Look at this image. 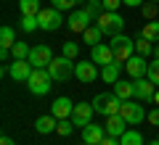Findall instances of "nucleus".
I'll return each mask as SVG.
<instances>
[{"mask_svg": "<svg viewBox=\"0 0 159 145\" xmlns=\"http://www.w3.org/2000/svg\"><path fill=\"white\" fill-rule=\"evenodd\" d=\"M93 11H88V8H80V11H74L72 16H69V21H66V27L72 29L74 34H82L88 27H90V21H93Z\"/></svg>", "mask_w": 159, "mask_h": 145, "instance_id": "6", "label": "nucleus"}, {"mask_svg": "<svg viewBox=\"0 0 159 145\" xmlns=\"http://www.w3.org/2000/svg\"><path fill=\"white\" fill-rule=\"evenodd\" d=\"M154 103H157V106H159V90H157V92H154Z\"/></svg>", "mask_w": 159, "mask_h": 145, "instance_id": "42", "label": "nucleus"}, {"mask_svg": "<svg viewBox=\"0 0 159 145\" xmlns=\"http://www.w3.org/2000/svg\"><path fill=\"white\" fill-rule=\"evenodd\" d=\"M133 87H135V98L138 100H154V92H157V84L151 82L148 77L133 79Z\"/></svg>", "mask_w": 159, "mask_h": 145, "instance_id": "11", "label": "nucleus"}, {"mask_svg": "<svg viewBox=\"0 0 159 145\" xmlns=\"http://www.w3.org/2000/svg\"><path fill=\"white\" fill-rule=\"evenodd\" d=\"M157 6H159V3H154V0H148V3H143V6H141L143 16H146V19H154V16H157Z\"/></svg>", "mask_w": 159, "mask_h": 145, "instance_id": "34", "label": "nucleus"}, {"mask_svg": "<svg viewBox=\"0 0 159 145\" xmlns=\"http://www.w3.org/2000/svg\"><path fill=\"white\" fill-rule=\"evenodd\" d=\"M114 95L119 100H130V98H135V87H133V82L119 79V82H114Z\"/></svg>", "mask_w": 159, "mask_h": 145, "instance_id": "19", "label": "nucleus"}, {"mask_svg": "<svg viewBox=\"0 0 159 145\" xmlns=\"http://www.w3.org/2000/svg\"><path fill=\"white\" fill-rule=\"evenodd\" d=\"M56 132L61 134V137H69V134L74 132V122H72V119H61L58 127H56Z\"/></svg>", "mask_w": 159, "mask_h": 145, "instance_id": "30", "label": "nucleus"}, {"mask_svg": "<svg viewBox=\"0 0 159 145\" xmlns=\"http://www.w3.org/2000/svg\"><path fill=\"white\" fill-rule=\"evenodd\" d=\"M16 42H19V40H16V32H13L11 27H3V29H0V48L11 50Z\"/></svg>", "mask_w": 159, "mask_h": 145, "instance_id": "22", "label": "nucleus"}, {"mask_svg": "<svg viewBox=\"0 0 159 145\" xmlns=\"http://www.w3.org/2000/svg\"><path fill=\"white\" fill-rule=\"evenodd\" d=\"M135 53H138V56H143V58L154 56V45H151V40L138 37V40H135Z\"/></svg>", "mask_w": 159, "mask_h": 145, "instance_id": "25", "label": "nucleus"}, {"mask_svg": "<svg viewBox=\"0 0 159 145\" xmlns=\"http://www.w3.org/2000/svg\"><path fill=\"white\" fill-rule=\"evenodd\" d=\"M85 145H88V143H85Z\"/></svg>", "mask_w": 159, "mask_h": 145, "instance_id": "45", "label": "nucleus"}, {"mask_svg": "<svg viewBox=\"0 0 159 145\" xmlns=\"http://www.w3.org/2000/svg\"><path fill=\"white\" fill-rule=\"evenodd\" d=\"M154 58H159V42L154 45Z\"/></svg>", "mask_w": 159, "mask_h": 145, "instance_id": "41", "label": "nucleus"}, {"mask_svg": "<svg viewBox=\"0 0 159 145\" xmlns=\"http://www.w3.org/2000/svg\"><path fill=\"white\" fill-rule=\"evenodd\" d=\"M96 27L101 29L103 34H109V37H114V34H122L125 32V19L119 16L117 11H101L96 19Z\"/></svg>", "mask_w": 159, "mask_h": 145, "instance_id": "2", "label": "nucleus"}, {"mask_svg": "<svg viewBox=\"0 0 159 145\" xmlns=\"http://www.w3.org/2000/svg\"><path fill=\"white\" fill-rule=\"evenodd\" d=\"M51 82H53V77H51L48 69H34L32 77L27 79V87H29L32 95H45L48 90H51Z\"/></svg>", "mask_w": 159, "mask_h": 145, "instance_id": "4", "label": "nucleus"}, {"mask_svg": "<svg viewBox=\"0 0 159 145\" xmlns=\"http://www.w3.org/2000/svg\"><path fill=\"white\" fill-rule=\"evenodd\" d=\"M56 127H58V119L53 116V113H48V116H37V122H34V129H37L40 134L56 132Z\"/></svg>", "mask_w": 159, "mask_h": 145, "instance_id": "18", "label": "nucleus"}, {"mask_svg": "<svg viewBox=\"0 0 159 145\" xmlns=\"http://www.w3.org/2000/svg\"><path fill=\"white\" fill-rule=\"evenodd\" d=\"M119 116L125 119L130 127L143 122V103H135V100H122V108H119Z\"/></svg>", "mask_w": 159, "mask_h": 145, "instance_id": "7", "label": "nucleus"}, {"mask_svg": "<svg viewBox=\"0 0 159 145\" xmlns=\"http://www.w3.org/2000/svg\"><path fill=\"white\" fill-rule=\"evenodd\" d=\"M154 3H159V0H154Z\"/></svg>", "mask_w": 159, "mask_h": 145, "instance_id": "44", "label": "nucleus"}, {"mask_svg": "<svg viewBox=\"0 0 159 145\" xmlns=\"http://www.w3.org/2000/svg\"><path fill=\"white\" fill-rule=\"evenodd\" d=\"M90 61L93 63H101V66H106V63H114V50L109 48V45H93L90 48Z\"/></svg>", "mask_w": 159, "mask_h": 145, "instance_id": "14", "label": "nucleus"}, {"mask_svg": "<svg viewBox=\"0 0 159 145\" xmlns=\"http://www.w3.org/2000/svg\"><path fill=\"white\" fill-rule=\"evenodd\" d=\"M157 140H159V137H157Z\"/></svg>", "mask_w": 159, "mask_h": 145, "instance_id": "46", "label": "nucleus"}, {"mask_svg": "<svg viewBox=\"0 0 159 145\" xmlns=\"http://www.w3.org/2000/svg\"><path fill=\"white\" fill-rule=\"evenodd\" d=\"M125 119L119 116V113H114V116H106V124H103V127H106V134L109 137H122V134L127 132L125 129Z\"/></svg>", "mask_w": 159, "mask_h": 145, "instance_id": "17", "label": "nucleus"}, {"mask_svg": "<svg viewBox=\"0 0 159 145\" xmlns=\"http://www.w3.org/2000/svg\"><path fill=\"white\" fill-rule=\"evenodd\" d=\"M0 58H3V61H8V58H11V50H6V48H0Z\"/></svg>", "mask_w": 159, "mask_h": 145, "instance_id": "39", "label": "nucleus"}, {"mask_svg": "<svg viewBox=\"0 0 159 145\" xmlns=\"http://www.w3.org/2000/svg\"><path fill=\"white\" fill-rule=\"evenodd\" d=\"M109 48L114 50V61H117V63H127L133 56H135V40H130L125 32L114 34L111 42H109Z\"/></svg>", "mask_w": 159, "mask_h": 145, "instance_id": "1", "label": "nucleus"}, {"mask_svg": "<svg viewBox=\"0 0 159 145\" xmlns=\"http://www.w3.org/2000/svg\"><path fill=\"white\" fill-rule=\"evenodd\" d=\"M103 137H106V127H101V124H88V127H82V143L88 145H101Z\"/></svg>", "mask_w": 159, "mask_h": 145, "instance_id": "12", "label": "nucleus"}, {"mask_svg": "<svg viewBox=\"0 0 159 145\" xmlns=\"http://www.w3.org/2000/svg\"><path fill=\"white\" fill-rule=\"evenodd\" d=\"M146 145H159V140H154V143H146Z\"/></svg>", "mask_w": 159, "mask_h": 145, "instance_id": "43", "label": "nucleus"}, {"mask_svg": "<svg viewBox=\"0 0 159 145\" xmlns=\"http://www.w3.org/2000/svg\"><path fill=\"white\" fill-rule=\"evenodd\" d=\"M101 145H122V143H119V137H109V134H106Z\"/></svg>", "mask_w": 159, "mask_h": 145, "instance_id": "38", "label": "nucleus"}, {"mask_svg": "<svg viewBox=\"0 0 159 145\" xmlns=\"http://www.w3.org/2000/svg\"><path fill=\"white\" fill-rule=\"evenodd\" d=\"M19 11L21 16H37L43 8H40V0H19Z\"/></svg>", "mask_w": 159, "mask_h": 145, "instance_id": "21", "label": "nucleus"}, {"mask_svg": "<svg viewBox=\"0 0 159 145\" xmlns=\"http://www.w3.org/2000/svg\"><path fill=\"white\" fill-rule=\"evenodd\" d=\"M119 71H122V63H106V66H101V79L103 82H109V84H114V82H119Z\"/></svg>", "mask_w": 159, "mask_h": 145, "instance_id": "20", "label": "nucleus"}, {"mask_svg": "<svg viewBox=\"0 0 159 145\" xmlns=\"http://www.w3.org/2000/svg\"><path fill=\"white\" fill-rule=\"evenodd\" d=\"M146 119L154 124V127H159V106H157V108H151V111L146 113Z\"/></svg>", "mask_w": 159, "mask_h": 145, "instance_id": "35", "label": "nucleus"}, {"mask_svg": "<svg viewBox=\"0 0 159 145\" xmlns=\"http://www.w3.org/2000/svg\"><path fill=\"white\" fill-rule=\"evenodd\" d=\"M37 21H40V29H43V32H58L61 24H64V19H61V11L51 6V8H43V11L37 13Z\"/></svg>", "mask_w": 159, "mask_h": 145, "instance_id": "5", "label": "nucleus"}, {"mask_svg": "<svg viewBox=\"0 0 159 145\" xmlns=\"http://www.w3.org/2000/svg\"><path fill=\"white\" fill-rule=\"evenodd\" d=\"M98 63H93V61H77V69H74V77L80 79V82H85V84H90V82H96L98 79Z\"/></svg>", "mask_w": 159, "mask_h": 145, "instance_id": "9", "label": "nucleus"}, {"mask_svg": "<svg viewBox=\"0 0 159 145\" xmlns=\"http://www.w3.org/2000/svg\"><path fill=\"white\" fill-rule=\"evenodd\" d=\"M93 113H96L93 103H77V106H74V111H72L74 127H88V124L93 122Z\"/></svg>", "mask_w": 159, "mask_h": 145, "instance_id": "10", "label": "nucleus"}, {"mask_svg": "<svg viewBox=\"0 0 159 145\" xmlns=\"http://www.w3.org/2000/svg\"><path fill=\"white\" fill-rule=\"evenodd\" d=\"M101 37H103V32H101L98 27H88L85 32H82V42H85V45H90V48L101 42Z\"/></svg>", "mask_w": 159, "mask_h": 145, "instance_id": "23", "label": "nucleus"}, {"mask_svg": "<svg viewBox=\"0 0 159 145\" xmlns=\"http://www.w3.org/2000/svg\"><path fill=\"white\" fill-rule=\"evenodd\" d=\"M19 29L21 32H34V29H40V21H37V16H21V21H19Z\"/></svg>", "mask_w": 159, "mask_h": 145, "instance_id": "27", "label": "nucleus"}, {"mask_svg": "<svg viewBox=\"0 0 159 145\" xmlns=\"http://www.w3.org/2000/svg\"><path fill=\"white\" fill-rule=\"evenodd\" d=\"M72 111H74V103L69 98H56L51 103V113L61 122V119H72Z\"/></svg>", "mask_w": 159, "mask_h": 145, "instance_id": "15", "label": "nucleus"}, {"mask_svg": "<svg viewBox=\"0 0 159 145\" xmlns=\"http://www.w3.org/2000/svg\"><path fill=\"white\" fill-rule=\"evenodd\" d=\"M61 56H66V58L74 61V58L80 56V45L77 42H64V53H61Z\"/></svg>", "mask_w": 159, "mask_h": 145, "instance_id": "32", "label": "nucleus"}, {"mask_svg": "<svg viewBox=\"0 0 159 145\" xmlns=\"http://www.w3.org/2000/svg\"><path fill=\"white\" fill-rule=\"evenodd\" d=\"M27 61L32 63L34 69H48V66H51V61H53V50L48 48V45H34L32 50H29Z\"/></svg>", "mask_w": 159, "mask_h": 145, "instance_id": "8", "label": "nucleus"}, {"mask_svg": "<svg viewBox=\"0 0 159 145\" xmlns=\"http://www.w3.org/2000/svg\"><path fill=\"white\" fill-rule=\"evenodd\" d=\"M125 71L130 74L133 79H141V77H146V71H148V63H146V58L135 53V56H133L130 61L125 63Z\"/></svg>", "mask_w": 159, "mask_h": 145, "instance_id": "16", "label": "nucleus"}, {"mask_svg": "<svg viewBox=\"0 0 159 145\" xmlns=\"http://www.w3.org/2000/svg\"><path fill=\"white\" fill-rule=\"evenodd\" d=\"M29 50H32V48H29L27 42H16L11 48V56L16 58V61H21V58H29Z\"/></svg>", "mask_w": 159, "mask_h": 145, "instance_id": "29", "label": "nucleus"}, {"mask_svg": "<svg viewBox=\"0 0 159 145\" xmlns=\"http://www.w3.org/2000/svg\"><path fill=\"white\" fill-rule=\"evenodd\" d=\"M122 6V0H103V11H117Z\"/></svg>", "mask_w": 159, "mask_h": 145, "instance_id": "36", "label": "nucleus"}, {"mask_svg": "<svg viewBox=\"0 0 159 145\" xmlns=\"http://www.w3.org/2000/svg\"><path fill=\"white\" fill-rule=\"evenodd\" d=\"M119 143H122V145H143V137L135 132V129H127V132L119 137Z\"/></svg>", "mask_w": 159, "mask_h": 145, "instance_id": "28", "label": "nucleus"}, {"mask_svg": "<svg viewBox=\"0 0 159 145\" xmlns=\"http://www.w3.org/2000/svg\"><path fill=\"white\" fill-rule=\"evenodd\" d=\"M74 69H77V61H72V58H66V56H58V58L51 61L48 71H51L53 82H66V79L74 77Z\"/></svg>", "mask_w": 159, "mask_h": 145, "instance_id": "3", "label": "nucleus"}, {"mask_svg": "<svg viewBox=\"0 0 159 145\" xmlns=\"http://www.w3.org/2000/svg\"><path fill=\"white\" fill-rule=\"evenodd\" d=\"M8 69H11V77L16 79V82H27V79L32 77V71H34V66L27 61V58H21V61H16V58H13V63H11Z\"/></svg>", "mask_w": 159, "mask_h": 145, "instance_id": "13", "label": "nucleus"}, {"mask_svg": "<svg viewBox=\"0 0 159 145\" xmlns=\"http://www.w3.org/2000/svg\"><path fill=\"white\" fill-rule=\"evenodd\" d=\"M146 77L151 79L154 84H159V58H154V61L148 63V71H146Z\"/></svg>", "mask_w": 159, "mask_h": 145, "instance_id": "31", "label": "nucleus"}, {"mask_svg": "<svg viewBox=\"0 0 159 145\" xmlns=\"http://www.w3.org/2000/svg\"><path fill=\"white\" fill-rule=\"evenodd\" d=\"M114 95V92H111ZM111 95H106V92H101V95H96V98H93V108H96V113H101V116H103V113H106V106H109V100H111Z\"/></svg>", "mask_w": 159, "mask_h": 145, "instance_id": "26", "label": "nucleus"}, {"mask_svg": "<svg viewBox=\"0 0 159 145\" xmlns=\"http://www.w3.org/2000/svg\"><path fill=\"white\" fill-rule=\"evenodd\" d=\"M141 37L151 40V42H159V21H148V24H143Z\"/></svg>", "mask_w": 159, "mask_h": 145, "instance_id": "24", "label": "nucleus"}, {"mask_svg": "<svg viewBox=\"0 0 159 145\" xmlns=\"http://www.w3.org/2000/svg\"><path fill=\"white\" fill-rule=\"evenodd\" d=\"M53 8H58V11H72L77 3H82V0H51Z\"/></svg>", "mask_w": 159, "mask_h": 145, "instance_id": "33", "label": "nucleus"}, {"mask_svg": "<svg viewBox=\"0 0 159 145\" xmlns=\"http://www.w3.org/2000/svg\"><path fill=\"white\" fill-rule=\"evenodd\" d=\"M122 3H125V6H130V8H141L146 0H122Z\"/></svg>", "mask_w": 159, "mask_h": 145, "instance_id": "37", "label": "nucleus"}, {"mask_svg": "<svg viewBox=\"0 0 159 145\" xmlns=\"http://www.w3.org/2000/svg\"><path fill=\"white\" fill-rule=\"evenodd\" d=\"M0 145H16V140H11V137H8V134H6V137L0 140Z\"/></svg>", "mask_w": 159, "mask_h": 145, "instance_id": "40", "label": "nucleus"}]
</instances>
